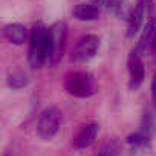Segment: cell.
Wrapping results in <instances>:
<instances>
[{
	"instance_id": "6da1fadb",
	"label": "cell",
	"mask_w": 156,
	"mask_h": 156,
	"mask_svg": "<svg viewBox=\"0 0 156 156\" xmlns=\"http://www.w3.org/2000/svg\"><path fill=\"white\" fill-rule=\"evenodd\" d=\"M51 44H49V28L41 22L35 23L29 35V52L28 61L31 67H40L49 63Z\"/></svg>"
},
{
	"instance_id": "7a4b0ae2",
	"label": "cell",
	"mask_w": 156,
	"mask_h": 156,
	"mask_svg": "<svg viewBox=\"0 0 156 156\" xmlns=\"http://www.w3.org/2000/svg\"><path fill=\"white\" fill-rule=\"evenodd\" d=\"M64 89L69 95L76 98H89L97 92L95 78L84 70L70 72L64 80Z\"/></svg>"
},
{
	"instance_id": "3957f363",
	"label": "cell",
	"mask_w": 156,
	"mask_h": 156,
	"mask_svg": "<svg viewBox=\"0 0 156 156\" xmlns=\"http://www.w3.org/2000/svg\"><path fill=\"white\" fill-rule=\"evenodd\" d=\"M60 124H61V112H60V109L55 107V106L46 107L40 113V116H38V121H37V135L41 139L49 141V139H52L58 133Z\"/></svg>"
},
{
	"instance_id": "277c9868",
	"label": "cell",
	"mask_w": 156,
	"mask_h": 156,
	"mask_svg": "<svg viewBox=\"0 0 156 156\" xmlns=\"http://www.w3.org/2000/svg\"><path fill=\"white\" fill-rule=\"evenodd\" d=\"M67 38V25L66 22H55L49 26V44H51V55L49 63L52 66L58 64V61L63 57L64 46Z\"/></svg>"
},
{
	"instance_id": "5b68a950",
	"label": "cell",
	"mask_w": 156,
	"mask_h": 156,
	"mask_svg": "<svg viewBox=\"0 0 156 156\" xmlns=\"http://www.w3.org/2000/svg\"><path fill=\"white\" fill-rule=\"evenodd\" d=\"M100 49V37L95 34H87L78 40L70 52V61L75 64L86 63L97 55Z\"/></svg>"
},
{
	"instance_id": "8992f818",
	"label": "cell",
	"mask_w": 156,
	"mask_h": 156,
	"mask_svg": "<svg viewBox=\"0 0 156 156\" xmlns=\"http://www.w3.org/2000/svg\"><path fill=\"white\" fill-rule=\"evenodd\" d=\"M142 55H139L135 49L130 52L129 60H127V69H129V86L132 89H138L144 78H145V70H144V64L141 60Z\"/></svg>"
},
{
	"instance_id": "52a82bcc",
	"label": "cell",
	"mask_w": 156,
	"mask_h": 156,
	"mask_svg": "<svg viewBox=\"0 0 156 156\" xmlns=\"http://www.w3.org/2000/svg\"><path fill=\"white\" fill-rule=\"evenodd\" d=\"M151 16H153V14L148 11V8H147L145 5L135 2L133 11H132V14H130V17H129V20H127V37H129V38L135 37V34H138L139 29H141V26L144 25L145 17H147V20H148Z\"/></svg>"
},
{
	"instance_id": "ba28073f",
	"label": "cell",
	"mask_w": 156,
	"mask_h": 156,
	"mask_svg": "<svg viewBox=\"0 0 156 156\" xmlns=\"http://www.w3.org/2000/svg\"><path fill=\"white\" fill-rule=\"evenodd\" d=\"M98 130H100V127H98L97 122H90V124L83 126L80 130H78V133L73 136L72 147L75 150H83V148L90 147L95 142L97 136H98Z\"/></svg>"
},
{
	"instance_id": "9c48e42d",
	"label": "cell",
	"mask_w": 156,
	"mask_h": 156,
	"mask_svg": "<svg viewBox=\"0 0 156 156\" xmlns=\"http://www.w3.org/2000/svg\"><path fill=\"white\" fill-rule=\"evenodd\" d=\"M101 14V8L92 2L89 3H78L72 9V16L80 22H94L98 20Z\"/></svg>"
},
{
	"instance_id": "30bf717a",
	"label": "cell",
	"mask_w": 156,
	"mask_h": 156,
	"mask_svg": "<svg viewBox=\"0 0 156 156\" xmlns=\"http://www.w3.org/2000/svg\"><path fill=\"white\" fill-rule=\"evenodd\" d=\"M3 37H5V40L8 43L16 44V46H22L28 40L29 34H28V29L23 25H20V23H9V25H6L3 28Z\"/></svg>"
},
{
	"instance_id": "8fae6325",
	"label": "cell",
	"mask_w": 156,
	"mask_h": 156,
	"mask_svg": "<svg viewBox=\"0 0 156 156\" xmlns=\"http://www.w3.org/2000/svg\"><path fill=\"white\" fill-rule=\"evenodd\" d=\"M139 133H142L147 138H153V135L156 133V106L154 107H148L142 116L141 126L138 129Z\"/></svg>"
},
{
	"instance_id": "7c38bea8",
	"label": "cell",
	"mask_w": 156,
	"mask_h": 156,
	"mask_svg": "<svg viewBox=\"0 0 156 156\" xmlns=\"http://www.w3.org/2000/svg\"><path fill=\"white\" fill-rule=\"evenodd\" d=\"M109 9L118 19H124L127 22L132 11H133V6L127 2V0H112L110 5H109Z\"/></svg>"
},
{
	"instance_id": "4fadbf2b",
	"label": "cell",
	"mask_w": 156,
	"mask_h": 156,
	"mask_svg": "<svg viewBox=\"0 0 156 156\" xmlns=\"http://www.w3.org/2000/svg\"><path fill=\"white\" fill-rule=\"evenodd\" d=\"M28 81H29V80H28L26 73L22 72V70H11V72L8 73V76H6L8 86H9L11 89H16V90L26 87V86H28Z\"/></svg>"
},
{
	"instance_id": "5bb4252c",
	"label": "cell",
	"mask_w": 156,
	"mask_h": 156,
	"mask_svg": "<svg viewBox=\"0 0 156 156\" xmlns=\"http://www.w3.org/2000/svg\"><path fill=\"white\" fill-rule=\"evenodd\" d=\"M121 154V144L116 139L107 141L97 156H119Z\"/></svg>"
},
{
	"instance_id": "9a60e30c",
	"label": "cell",
	"mask_w": 156,
	"mask_h": 156,
	"mask_svg": "<svg viewBox=\"0 0 156 156\" xmlns=\"http://www.w3.org/2000/svg\"><path fill=\"white\" fill-rule=\"evenodd\" d=\"M135 2L145 5V6L148 8V11H150V12L153 14V8H154V0H135Z\"/></svg>"
},
{
	"instance_id": "2e32d148",
	"label": "cell",
	"mask_w": 156,
	"mask_h": 156,
	"mask_svg": "<svg viewBox=\"0 0 156 156\" xmlns=\"http://www.w3.org/2000/svg\"><path fill=\"white\" fill-rule=\"evenodd\" d=\"M92 3H95V5H98L100 8L101 6H106V8H109V5H110V2L112 0H90Z\"/></svg>"
},
{
	"instance_id": "e0dca14e",
	"label": "cell",
	"mask_w": 156,
	"mask_h": 156,
	"mask_svg": "<svg viewBox=\"0 0 156 156\" xmlns=\"http://www.w3.org/2000/svg\"><path fill=\"white\" fill-rule=\"evenodd\" d=\"M151 95H153V103L156 106V76H154V80H153V86H151Z\"/></svg>"
},
{
	"instance_id": "ac0fdd59",
	"label": "cell",
	"mask_w": 156,
	"mask_h": 156,
	"mask_svg": "<svg viewBox=\"0 0 156 156\" xmlns=\"http://www.w3.org/2000/svg\"><path fill=\"white\" fill-rule=\"evenodd\" d=\"M151 46H153V49L156 51V38H154V41H153V44H151Z\"/></svg>"
},
{
	"instance_id": "d6986e66",
	"label": "cell",
	"mask_w": 156,
	"mask_h": 156,
	"mask_svg": "<svg viewBox=\"0 0 156 156\" xmlns=\"http://www.w3.org/2000/svg\"><path fill=\"white\" fill-rule=\"evenodd\" d=\"M3 156H14V154H11V153H5Z\"/></svg>"
}]
</instances>
